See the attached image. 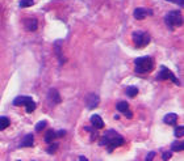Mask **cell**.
<instances>
[{"label":"cell","instance_id":"cell-27","mask_svg":"<svg viewBox=\"0 0 184 161\" xmlns=\"http://www.w3.org/2000/svg\"><path fill=\"white\" fill-rule=\"evenodd\" d=\"M154 157H155V152H150V153H147V156H146V161L153 160Z\"/></svg>","mask_w":184,"mask_h":161},{"label":"cell","instance_id":"cell-30","mask_svg":"<svg viewBox=\"0 0 184 161\" xmlns=\"http://www.w3.org/2000/svg\"><path fill=\"white\" fill-rule=\"evenodd\" d=\"M79 160H82V161H87V157H84V156H80V157H79Z\"/></svg>","mask_w":184,"mask_h":161},{"label":"cell","instance_id":"cell-12","mask_svg":"<svg viewBox=\"0 0 184 161\" xmlns=\"http://www.w3.org/2000/svg\"><path fill=\"white\" fill-rule=\"evenodd\" d=\"M34 144V136L32 134H28L21 142V147H33Z\"/></svg>","mask_w":184,"mask_h":161},{"label":"cell","instance_id":"cell-10","mask_svg":"<svg viewBox=\"0 0 184 161\" xmlns=\"http://www.w3.org/2000/svg\"><path fill=\"white\" fill-rule=\"evenodd\" d=\"M163 121H164V123L166 124H176V122H177V115L175 113H168V114H166L164 115V118H163Z\"/></svg>","mask_w":184,"mask_h":161},{"label":"cell","instance_id":"cell-21","mask_svg":"<svg viewBox=\"0 0 184 161\" xmlns=\"http://www.w3.org/2000/svg\"><path fill=\"white\" fill-rule=\"evenodd\" d=\"M175 136L176 137H183V135H184V126L182 124V126H177L176 129H175Z\"/></svg>","mask_w":184,"mask_h":161},{"label":"cell","instance_id":"cell-23","mask_svg":"<svg viewBox=\"0 0 184 161\" xmlns=\"http://www.w3.org/2000/svg\"><path fill=\"white\" fill-rule=\"evenodd\" d=\"M20 5H21L22 8H28V7L33 5V0H21V3H20Z\"/></svg>","mask_w":184,"mask_h":161},{"label":"cell","instance_id":"cell-6","mask_svg":"<svg viewBox=\"0 0 184 161\" xmlns=\"http://www.w3.org/2000/svg\"><path fill=\"white\" fill-rule=\"evenodd\" d=\"M85 105H87L88 109H95V107L99 105V96L91 93L85 97Z\"/></svg>","mask_w":184,"mask_h":161},{"label":"cell","instance_id":"cell-17","mask_svg":"<svg viewBox=\"0 0 184 161\" xmlns=\"http://www.w3.org/2000/svg\"><path fill=\"white\" fill-rule=\"evenodd\" d=\"M9 124H11V121H9L8 117H0V131L9 127Z\"/></svg>","mask_w":184,"mask_h":161},{"label":"cell","instance_id":"cell-2","mask_svg":"<svg viewBox=\"0 0 184 161\" xmlns=\"http://www.w3.org/2000/svg\"><path fill=\"white\" fill-rule=\"evenodd\" d=\"M164 21H166V24L170 29L172 28V26H182L183 25V16L179 11H171L170 13H167Z\"/></svg>","mask_w":184,"mask_h":161},{"label":"cell","instance_id":"cell-1","mask_svg":"<svg viewBox=\"0 0 184 161\" xmlns=\"http://www.w3.org/2000/svg\"><path fill=\"white\" fill-rule=\"evenodd\" d=\"M134 64H136V72H138V74H146V72H150L153 70V62H151L150 57L137 58L134 60Z\"/></svg>","mask_w":184,"mask_h":161},{"label":"cell","instance_id":"cell-8","mask_svg":"<svg viewBox=\"0 0 184 161\" xmlns=\"http://www.w3.org/2000/svg\"><path fill=\"white\" fill-rule=\"evenodd\" d=\"M91 123H92V126H93L96 130H101L104 127L103 119H101V117L97 115V114H93V115L91 117Z\"/></svg>","mask_w":184,"mask_h":161},{"label":"cell","instance_id":"cell-15","mask_svg":"<svg viewBox=\"0 0 184 161\" xmlns=\"http://www.w3.org/2000/svg\"><path fill=\"white\" fill-rule=\"evenodd\" d=\"M25 24H26V29H28V30H30V32H34L36 29H37V20H34V18L26 20Z\"/></svg>","mask_w":184,"mask_h":161},{"label":"cell","instance_id":"cell-24","mask_svg":"<svg viewBox=\"0 0 184 161\" xmlns=\"http://www.w3.org/2000/svg\"><path fill=\"white\" fill-rule=\"evenodd\" d=\"M50 144H51V143H50ZM57 148H58V144H57V143H54V144H51V146L47 148V152L50 153V155H53V153H55Z\"/></svg>","mask_w":184,"mask_h":161},{"label":"cell","instance_id":"cell-29","mask_svg":"<svg viewBox=\"0 0 184 161\" xmlns=\"http://www.w3.org/2000/svg\"><path fill=\"white\" fill-rule=\"evenodd\" d=\"M55 134H57V136H63L65 134H66V131L65 130H61L59 132H55Z\"/></svg>","mask_w":184,"mask_h":161},{"label":"cell","instance_id":"cell-14","mask_svg":"<svg viewBox=\"0 0 184 161\" xmlns=\"http://www.w3.org/2000/svg\"><path fill=\"white\" fill-rule=\"evenodd\" d=\"M24 105H25V109H26V111H28V113H32V111L36 109V104H34V101H33L32 97H29Z\"/></svg>","mask_w":184,"mask_h":161},{"label":"cell","instance_id":"cell-25","mask_svg":"<svg viewBox=\"0 0 184 161\" xmlns=\"http://www.w3.org/2000/svg\"><path fill=\"white\" fill-rule=\"evenodd\" d=\"M171 155H172V152H171V151H167V152H164L163 155H162V159L163 160H168L170 157H171Z\"/></svg>","mask_w":184,"mask_h":161},{"label":"cell","instance_id":"cell-9","mask_svg":"<svg viewBox=\"0 0 184 161\" xmlns=\"http://www.w3.org/2000/svg\"><path fill=\"white\" fill-rule=\"evenodd\" d=\"M47 98L51 101L53 104H59L62 101V98H61V96H59V93H58V90L57 89H50V92H49V96H47Z\"/></svg>","mask_w":184,"mask_h":161},{"label":"cell","instance_id":"cell-20","mask_svg":"<svg viewBox=\"0 0 184 161\" xmlns=\"http://www.w3.org/2000/svg\"><path fill=\"white\" fill-rule=\"evenodd\" d=\"M137 93H138L137 87H128V88H126V94H128L129 97H136Z\"/></svg>","mask_w":184,"mask_h":161},{"label":"cell","instance_id":"cell-26","mask_svg":"<svg viewBox=\"0 0 184 161\" xmlns=\"http://www.w3.org/2000/svg\"><path fill=\"white\" fill-rule=\"evenodd\" d=\"M166 1H172V3H176L177 5L183 7L184 5V0H166Z\"/></svg>","mask_w":184,"mask_h":161},{"label":"cell","instance_id":"cell-28","mask_svg":"<svg viewBox=\"0 0 184 161\" xmlns=\"http://www.w3.org/2000/svg\"><path fill=\"white\" fill-rule=\"evenodd\" d=\"M124 114H125V117H126V118H131V117H133V113L129 111V109H128L126 111H124Z\"/></svg>","mask_w":184,"mask_h":161},{"label":"cell","instance_id":"cell-19","mask_svg":"<svg viewBox=\"0 0 184 161\" xmlns=\"http://www.w3.org/2000/svg\"><path fill=\"white\" fill-rule=\"evenodd\" d=\"M116 107L120 113H124V111H126L128 109H129V105H128V102H125V101H121V102L117 104Z\"/></svg>","mask_w":184,"mask_h":161},{"label":"cell","instance_id":"cell-4","mask_svg":"<svg viewBox=\"0 0 184 161\" xmlns=\"http://www.w3.org/2000/svg\"><path fill=\"white\" fill-rule=\"evenodd\" d=\"M107 137H108V136H107ZM124 143H125V139H124L122 136L117 135V134H116V135H113V136H111V137H108V144H107L108 152L112 153L114 148H117V147L122 146Z\"/></svg>","mask_w":184,"mask_h":161},{"label":"cell","instance_id":"cell-13","mask_svg":"<svg viewBox=\"0 0 184 161\" xmlns=\"http://www.w3.org/2000/svg\"><path fill=\"white\" fill-rule=\"evenodd\" d=\"M55 137H57V134H55L54 130L46 131V134H45V143H47V144L53 143V140H54Z\"/></svg>","mask_w":184,"mask_h":161},{"label":"cell","instance_id":"cell-5","mask_svg":"<svg viewBox=\"0 0 184 161\" xmlns=\"http://www.w3.org/2000/svg\"><path fill=\"white\" fill-rule=\"evenodd\" d=\"M157 79H158V80H167V79H170V80H172L176 85L180 84L179 80L176 79L175 75H174L172 72H171L167 67H164V65H162V67H160V72L158 74V77H157Z\"/></svg>","mask_w":184,"mask_h":161},{"label":"cell","instance_id":"cell-16","mask_svg":"<svg viewBox=\"0 0 184 161\" xmlns=\"http://www.w3.org/2000/svg\"><path fill=\"white\" fill-rule=\"evenodd\" d=\"M28 98H29V96H19V97H16L15 100H13V105H15V106H22V105L26 102Z\"/></svg>","mask_w":184,"mask_h":161},{"label":"cell","instance_id":"cell-7","mask_svg":"<svg viewBox=\"0 0 184 161\" xmlns=\"http://www.w3.org/2000/svg\"><path fill=\"white\" fill-rule=\"evenodd\" d=\"M147 15H153V12L147 11V9H145V8H137V9H134V18H136V20H143Z\"/></svg>","mask_w":184,"mask_h":161},{"label":"cell","instance_id":"cell-11","mask_svg":"<svg viewBox=\"0 0 184 161\" xmlns=\"http://www.w3.org/2000/svg\"><path fill=\"white\" fill-rule=\"evenodd\" d=\"M61 43H62V42H61V41H58L57 43L54 45V47H55V54L58 55L59 63H61V64H63V63H65V57H63V54H62V47H61Z\"/></svg>","mask_w":184,"mask_h":161},{"label":"cell","instance_id":"cell-18","mask_svg":"<svg viewBox=\"0 0 184 161\" xmlns=\"http://www.w3.org/2000/svg\"><path fill=\"white\" fill-rule=\"evenodd\" d=\"M184 149V143L183 142H174L171 146V151L172 152H180Z\"/></svg>","mask_w":184,"mask_h":161},{"label":"cell","instance_id":"cell-22","mask_svg":"<svg viewBox=\"0 0 184 161\" xmlns=\"http://www.w3.org/2000/svg\"><path fill=\"white\" fill-rule=\"evenodd\" d=\"M46 126H47V122L46 121H41V122H38L36 124V131H42Z\"/></svg>","mask_w":184,"mask_h":161},{"label":"cell","instance_id":"cell-3","mask_svg":"<svg viewBox=\"0 0 184 161\" xmlns=\"http://www.w3.org/2000/svg\"><path fill=\"white\" fill-rule=\"evenodd\" d=\"M131 37H133V41L137 47H143V46H146L150 42V35L147 34V33L141 32V30L134 32L133 34H131Z\"/></svg>","mask_w":184,"mask_h":161}]
</instances>
